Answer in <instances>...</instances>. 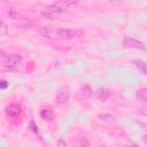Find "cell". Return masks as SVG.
Returning a JSON list of instances; mask_svg holds the SVG:
<instances>
[{"instance_id":"cell-1","label":"cell","mask_w":147,"mask_h":147,"mask_svg":"<svg viewBox=\"0 0 147 147\" xmlns=\"http://www.w3.org/2000/svg\"><path fill=\"white\" fill-rule=\"evenodd\" d=\"M1 60L3 63L5 68L8 69H17L22 62V57L17 54H6L5 52H2L1 55Z\"/></svg>"},{"instance_id":"cell-2","label":"cell","mask_w":147,"mask_h":147,"mask_svg":"<svg viewBox=\"0 0 147 147\" xmlns=\"http://www.w3.org/2000/svg\"><path fill=\"white\" fill-rule=\"evenodd\" d=\"M83 34L82 31H77V30H71V29H64L61 28L57 30V36L61 37L62 39H74L77 37H80Z\"/></svg>"},{"instance_id":"cell-3","label":"cell","mask_w":147,"mask_h":147,"mask_svg":"<svg viewBox=\"0 0 147 147\" xmlns=\"http://www.w3.org/2000/svg\"><path fill=\"white\" fill-rule=\"evenodd\" d=\"M123 46L125 48H134V49H141L144 51L145 49V46L141 41L134 39V38H131V37H125L124 40H123Z\"/></svg>"},{"instance_id":"cell-4","label":"cell","mask_w":147,"mask_h":147,"mask_svg":"<svg viewBox=\"0 0 147 147\" xmlns=\"http://www.w3.org/2000/svg\"><path fill=\"white\" fill-rule=\"evenodd\" d=\"M69 98H70V94H69L68 88L62 87V88L59 90V92L56 94V101H57V103L64 105V103H67L69 101Z\"/></svg>"},{"instance_id":"cell-5","label":"cell","mask_w":147,"mask_h":147,"mask_svg":"<svg viewBox=\"0 0 147 147\" xmlns=\"http://www.w3.org/2000/svg\"><path fill=\"white\" fill-rule=\"evenodd\" d=\"M14 24H15V26L21 28V29H30L33 26V22L28 17H21L18 20H16Z\"/></svg>"},{"instance_id":"cell-6","label":"cell","mask_w":147,"mask_h":147,"mask_svg":"<svg viewBox=\"0 0 147 147\" xmlns=\"http://www.w3.org/2000/svg\"><path fill=\"white\" fill-rule=\"evenodd\" d=\"M111 90L110 88H107V87H100V88H98L96 91H95V95H96V98L99 99V100H101V101H105V100H107L110 95H111Z\"/></svg>"},{"instance_id":"cell-7","label":"cell","mask_w":147,"mask_h":147,"mask_svg":"<svg viewBox=\"0 0 147 147\" xmlns=\"http://www.w3.org/2000/svg\"><path fill=\"white\" fill-rule=\"evenodd\" d=\"M39 32L46 37V38H55V36H57V30L55 31L54 29L49 28V26H44V28H40Z\"/></svg>"},{"instance_id":"cell-8","label":"cell","mask_w":147,"mask_h":147,"mask_svg":"<svg viewBox=\"0 0 147 147\" xmlns=\"http://www.w3.org/2000/svg\"><path fill=\"white\" fill-rule=\"evenodd\" d=\"M6 113L8 116H17L21 113V107L16 103H11L6 108Z\"/></svg>"},{"instance_id":"cell-9","label":"cell","mask_w":147,"mask_h":147,"mask_svg":"<svg viewBox=\"0 0 147 147\" xmlns=\"http://www.w3.org/2000/svg\"><path fill=\"white\" fill-rule=\"evenodd\" d=\"M99 118L102 119V121L106 122V123H109V124L116 123L115 117H114L113 115H110V114H99Z\"/></svg>"},{"instance_id":"cell-10","label":"cell","mask_w":147,"mask_h":147,"mask_svg":"<svg viewBox=\"0 0 147 147\" xmlns=\"http://www.w3.org/2000/svg\"><path fill=\"white\" fill-rule=\"evenodd\" d=\"M136 98H137L139 101H142V102L147 101V87L137 91V93H136Z\"/></svg>"},{"instance_id":"cell-11","label":"cell","mask_w":147,"mask_h":147,"mask_svg":"<svg viewBox=\"0 0 147 147\" xmlns=\"http://www.w3.org/2000/svg\"><path fill=\"white\" fill-rule=\"evenodd\" d=\"M40 116H41L42 119L51 121V119L53 118V116H54V113H53V110H51V109H44V110L40 111Z\"/></svg>"},{"instance_id":"cell-12","label":"cell","mask_w":147,"mask_h":147,"mask_svg":"<svg viewBox=\"0 0 147 147\" xmlns=\"http://www.w3.org/2000/svg\"><path fill=\"white\" fill-rule=\"evenodd\" d=\"M46 10H48V11H51V13H53V14H61V13L64 11L63 8H61V7L56 6V5H49Z\"/></svg>"},{"instance_id":"cell-13","label":"cell","mask_w":147,"mask_h":147,"mask_svg":"<svg viewBox=\"0 0 147 147\" xmlns=\"http://www.w3.org/2000/svg\"><path fill=\"white\" fill-rule=\"evenodd\" d=\"M133 62L136 63V65H137V67H138L145 75H147V65H146L141 60H134Z\"/></svg>"},{"instance_id":"cell-14","label":"cell","mask_w":147,"mask_h":147,"mask_svg":"<svg viewBox=\"0 0 147 147\" xmlns=\"http://www.w3.org/2000/svg\"><path fill=\"white\" fill-rule=\"evenodd\" d=\"M41 16H42V17H46V18H48V20H54V18H55V14H53V13H51V11H48V10L41 11Z\"/></svg>"},{"instance_id":"cell-15","label":"cell","mask_w":147,"mask_h":147,"mask_svg":"<svg viewBox=\"0 0 147 147\" xmlns=\"http://www.w3.org/2000/svg\"><path fill=\"white\" fill-rule=\"evenodd\" d=\"M82 91H83V93L84 94H86L87 96H90V95H92V90L87 86V85H85V86H83V88H82Z\"/></svg>"},{"instance_id":"cell-16","label":"cell","mask_w":147,"mask_h":147,"mask_svg":"<svg viewBox=\"0 0 147 147\" xmlns=\"http://www.w3.org/2000/svg\"><path fill=\"white\" fill-rule=\"evenodd\" d=\"M30 129H31L34 133H38V132H39L38 126H36V125H34V122H33V121H31V122H30Z\"/></svg>"},{"instance_id":"cell-17","label":"cell","mask_w":147,"mask_h":147,"mask_svg":"<svg viewBox=\"0 0 147 147\" xmlns=\"http://www.w3.org/2000/svg\"><path fill=\"white\" fill-rule=\"evenodd\" d=\"M8 14H9V16H10V17H13V18H16V16H17L16 10H15L14 8H10V9L8 10Z\"/></svg>"},{"instance_id":"cell-18","label":"cell","mask_w":147,"mask_h":147,"mask_svg":"<svg viewBox=\"0 0 147 147\" xmlns=\"http://www.w3.org/2000/svg\"><path fill=\"white\" fill-rule=\"evenodd\" d=\"M65 3L68 6H77L78 0H65Z\"/></svg>"},{"instance_id":"cell-19","label":"cell","mask_w":147,"mask_h":147,"mask_svg":"<svg viewBox=\"0 0 147 147\" xmlns=\"http://www.w3.org/2000/svg\"><path fill=\"white\" fill-rule=\"evenodd\" d=\"M57 146H59V147H65V146H67V142H65L63 139H60V140L57 141Z\"/></svg>"},{"instance_id":"cell-20","label":"cell","mask_w":147,"mask_h":147,"mask_svg":"<svg viewBox=\"0 0 147 147\" xmlns=\"http://www.w3.org/2000/svg\"><path fill=\"white\" fill-rule=\"evenodd\" d=\"M139 113H140V114H142V115H147V106L141 107V108L139 109Z\"/></svg>"},{"instance_id":"cell-21","label":"cell","mask_w":147,"mask_h":147,"mask_svg":"<svg viewBox=\"0 0 147 147\" xmlns=\"http://www.w3.org/2000/svg\"><path fill=\"white\" fill-rule=\"evenodd\" d=\"M7 85H8V84H7L6 80H2V82H1V88H2V90H5V88L7 87Z\"/></svg>"}]
</instances>
